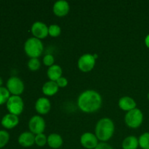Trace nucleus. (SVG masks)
I'll use <instances>...</instances> for the list:
<instances>
[{
    "mask_svg": "<svg viewBox=\"0 0 149 149\" xmlns=\"http://www.w3.org/2000/svg\"><path fill=\"white\" fill-rule=\"evenodd\" d=\"M114 132L115 125L110 118H102L96 124L95 134L100 142L107 143L113 137Z\"/></svg>",
    "mask_w": 149,
    "mask_h": 149,
    "instance_id": "2",
    "label": "nucleus"
},
{
    "mask_svg": "<svg viewBox=\"0 0 149 149\" xmlns=\"http://www.w3.org/2000/svg\"><path fill=\"white\" fill-rule=\"evenodd\" d=\"M118 106L122 110L128 112L130 111L136 109L137 103L132 97H130V96H124L119 100Z\"/></svg>",
    "mask_w": 149,
    "mask_h": 149,
    "instance_id": "14",
    "label": "nucleus"
},
{
    "mask_svg": "<svg viewBox=\"0 0 149 149\" xmlns=\"http://www.w3.org/2000/svg\"><path fill=\"white\" fill-rule=\"evenodd\" d=\"M103 99L98 92L94 90H87L81 93L77 99V105L81 111L91 113L100 109Z\"/></svg>",
    "mask_w": 149,
    "mask_h": 149,
    "instance_id": "1",
    "label": "nucleus"
},
{
    "mask_svg": "<svg viewBox=\"0 0 149 149\" xmlns=\"http://www.w3.org/2000/svg\"><path fill=\"white\" fill-rule=\"evenodd\" d=\"M48 31L51 37H58L61 33V28L57 24H52L49 26Z\"/></svg>",
    "mask_w": 149,
    "mask_h": 149,
    "instance_id": "24",
    "label": "nucleus"
},
{
    "mask_svg": "<svg viewBox=\"0 0 149 149\" xmlns=\"http://www.w3.org/2000/svg\"><path fill=\"white\" fill-rule=\"evenodd\" d=\"M42 90L45 95L53 96L58 93V90H59V87L57 84L56 81L49 80L43 84Z\"/></svg>",
    "mask_w": 149,
    "mask_h": 149,
    "instance_id": "16",
    "label": "nucleus"
},
{
    "mask_svg": "<svg viewBox=\"0 0 149 149\" xmlns=\"http://www.w3.org/2000/svg\"><path fill=\"white\" fill-rule=\"evenodd\" d=\"M57 84L59 87V88H64V87H66L68 84V79H67L65 77H61V78L58 79V80L56 81Z\"/></svg>",
    "mask_w": 149,
    "mask_h": 149,
    "instance_id": "27",
    "label": "nucleus"
},
{
    "mask_svg": "<svg viewBox=\"0 0 149 149\" xmlns=\"http://www.w3.org/2000/svg\"><path fill=\"white\" fill-rule=\"evenodd\" d=\"M93 55H94V57H95V59H97V58H98V55H97V54H93Z\"/></svg>",
    "mask_w": 149,
    "mask_h": 149,
    "instance_id": "31",
    "label": "nucleus"
},
{
    "mask_svg": "<svg viewBox=\"0 0 149 149\" xmlns=\"http://www.w3.org/2000/svg\"><path fill=\"white\" fill-rule=\"evenodd\" d=\"M51 102L47 97H41L36 100L35 103V109L40 115H45L51 110Z\"/></svg>",
    "mask_w": 149,
    "mask_h": 149,
    "instance_id": "11",
    "label": "nucleus"
},
{
    "mask_svg": "<svg viewBox=\"0 0 149 149\" xmlns=\"http://www.w3.org/2000/svg\"><path fill=\"white\" fill-rule=\"evenodd\" d=\"M54 14L58 17H64L70 11V5L65 0H59L55 1L52 7Z\"/></svg>",
    "mask_w": 149,
    "mask_h": 149,
    "instance_id": "12",
    "label": "nucleus"
},
{
    "mask_svg": "<svg viewBox=\"0 0 149 149\" xmlns=\"http://www.w3.org/2000/svg\"><path fill=\"white\" fill-rule=\"evenodd\" d=\"M125 122L129 127L137 129L143 122V113L141 109L136 108L127 112L125 116Z\"/></svg>",
    "mask_w": 149,
    "mask_h": 149,
    "instance_id": "4",
    "label": "nucleus"
},
{
    "mask_svg": "<svg viewBox=\"0 0 149 149\" xmlns=\"http://www.w3.org/2000/svg\"><path fill=\"white\" fill-rule=\"evenodd\" d=\"M44 45L42 41L35 37H30L25 42L24 51L30 58H38L42 54Z\"/></svg>",
    "mask_w": 149,
    "mask_h": 149,
    "instance_id": "3",
    "label": "nucleus"
},
{
    "mask_svg": "<svg viewBox=\"0 0 149 149\" xmlns=\"http://www.w3.org/2000/svg\"><path fill=\"white\" fill-rule=\"evenodd\" d=\"M148 99L149 100V93H148Z\"/></svg>",
    "mask_w": 149,
    "mask_h": 149,
    "instance_id": "32",
    "label": "nucleus"
},
{
    "mask_svg": "<svg viewBox=\"0 0 149 149\" xmlns=\"http://www.w3.org/2000/svg\"><path fill=\"white\" fill-rule=\"evenodd\" d=\"M123 149H138L139 147V141L137 137L130 135L126 137L122 143Z\"/></svg>",
    "mask_w": 149,
    "mask_h": 149,
    "instance_id": "19",
    "label": "nucleus"
},
{
    "mask_svg": "<svg viewBox=\"0 0 149 149\" xmlns=\"http://www.w3.org/2000/svg\"><path fill=\"white\" fill-rule=\"evenodd\" d=\"M95 149H113V147L109 144L108 143H105V142H100L99 143L98 145L97 146Z\"/></svg>",
    "mask_w": 149,
    "mask_h": 149,
    "instance_id": "28",
    "label": "nucleus"
},
{
    "mask_svg": "<svg viewBox=\"0 0 149 149\" xmlns=\"http://www.w3.org/2000/svg\"><path fill=\"white\" fill-rule=\"evenodd\" d=\"M10 141V134L6 130H0V148H3Z\"/></svg>",
    "mask_w": 149,
    "mask_h": 149,
    "instance_id": "25",
    "label": "nucleus"
},
{
    "mask_svg": "<svg viewBox=\"0 0 149 149\" xmlns=\"http://www.w3.org/2000/svg\"><path fill=\"white\" fill-rule=\"evenodd\" d=\"M49 26L46 25L44 22L36 21L32 24L31 28V31L33 37L39 39H43L49 35Z\"/></svg>",
    "mask_w": 149,
    "mask_h": 149,
    "instance_id": "9",
    "label": "nucleus"
},
{
    "mask_svg": "<svg viewBox=\"0 0 149 149\" xmlns=\"http://www.w3.org/2000/svg\"><path fill=\"white\" fill-rule=\"evenodd\" d=\"M35 144L39 147H44L47 144V136L44 133L35 135Z\"/></svg>",
    "mask_w": 149,
    "mask_h": 149,
    "instance_id": "22",
    "label": "nucleus"
},
{
    "mask_svg": "<svg viewBox=\"0 0 149 149\" xmlns=\"http://www.w3.org/2000/svg\"><path fill=\"white\" fill-rule=\"evenodd\" d=\"M145 45L149 49V33L146 36L145 38Z\"/></svg>",
    "mask_w": 149,
    "mask_h": 149,
    "instance_id": "29",
    "label": "nucleus"
},
{
    "mask_svg": "<svg viewBox=\"0 0 149 149\" xmlns=\"http://www.w3.org/2000/svg\"><path fill=\"white\" fill-rule=\"evenodd\" d=\"M6 104L9 113L16 116L22 113L24 109V102L20 96L11 95Z\"/></svg>",
    "mask_w": 149,
    "mask_h": 149,
    "instance_id": "5",
    "label": "nucleus"
},
{
    "mask_svg": "<svg viewBox=\"0 0 149 149\" xmlns=\"http://www.w3.org/2000/svg\"><path fill=\"white\" fill-rule=\"evenodd\" d=\"M54 63H55V58L52 54H47L43 58V63L46 66H48V68L54 65Z\"/></svg>",
    "mask_w": 149,
    "mask_h": 149,
    "instance_id": "26",
    "label": "nucleus"
},
{
    "mask_svg": "<svg viewBox=\"0 0 149 149\" xmlns=\"http://www.w3.org/2000/svg\"><path fill=\"white\" fill-rule=\"evenodd\" d=\"M139 146L142 149H149V132H144L138 138Z\"/></svg>",
    "mask_w": 149,
    "mask_h": 149,
    "instance_id": "20",
    "label": "nucleus"
},
{
    "mask_svg": "<svg viewBox=\"0 0 149 149\" xmlns=\"http://www.w3.org/2000/svg\"><path fill=\"white\" fill-rule=\"evenodd\" d=\"M47 75L51 81H56L61 77H63V69L58 64H54L49 67L47 71Z\"/></svg>",
    "mask_w": 149,
    "mask_h": 149,
    "instance_id": "17",
    "label": "nucleus"
},
{
    "mask_svg": "<svg viewBox=\"0 0 149 149\" xmlns=\"http://www.w3.org/2000/svg\"><path fill=\"white\" fill-rule=\"evenodd\" d=\"M63 144L62 136L58 133H51L47 136V145L53 149L61 148Z\"/></svg>",
    "mask_w": 149,
    "mask_h": 149,
    "instance_id": "18",
    "label": "nucleus"
},
{
    "mask_svg": "<svg viewBox=\"0 0 149 149\" xmlns=\"http://www.w3.org/2000/svg\"><path fill=\"white\" fill-rule=\"evenodd\" d=\"M27 65L31 71H36L40 68L41 62L39 58H30L28 61Z\"/></svg>",
    "mask_w": 149,
    "mask_h": 149,
    "instance_id": "21",
    "label": "nucleus"
},
{
    "mask_svg": "<svg viewBox=\"0 0 149 149\" xmlns=\"http://www.w3.org/2000/svg\"><path fill=\"white\" fill-rule=\"evenodd\" d=\"M2 84H3V80H2V79L0 77V87H1Z\"/></svg>",
    "mask_w": 149,
    "mask_h": 149,
    "instance_id": "30",
    "label": "nucleus"
},
{
    "mask_svg": "<svg viewBox=\"0 0 149 149\" xmlns=\"http://www.w3.org/2000/svg\"><path fill=\"white\" fill-rule=\"evenodd\" d=\"M29 128L30 132L35 135L44 133V131L46 128V122L45 119L40 115L33 116L29 122Z\"/></svg>",
    "mask_w": 149,
    "mask_h": 149,
    "instance_id": "8",
    "label": "nucleus"
},
{
    "mask_svg": "<svg viewBox=\"0 0 149 149\" xmlns=\"http://www.w3.org/2000/svg\"><path fill=\"white\" fill-rule=\"evenodd\" d=\"M18 143L24 148H29L35 143V135L31 132H23L19 135Z\"/></svg>",
    "mask_w": 149,
    "mask_h": 149,
    "instance_id": "13",
    "label": "nucleus"
},
{
    "mask_svg": "<svg viewBox=\"0 0 149 149\" xmlns=\"http://www.w3.org/2000/svg\"><path fill=\"white\" fill-rule=\"evenodd\" d=\"M19 123V118L18 116L12 114V113H7L4 115L1 119V124L4 128L6 129H13Z\"/></svg>",
    "mask_w": 149,
    "mask_h": 149,
    "instance_id": "15",
    "label": "nucleus"
},
{
    "mask_svg": "<svg viewBox=\"0 0 149 149\" xmlns=\"http://www.w3.org/2000/svg\"><path fill=\"white\" fill-rule=\"evenodd\" d=\"M96 63V59L93 54L85 53L79 57L77 62L79 69L84 73L90 72L94 68Z\"/></svg>",
    "mask_w": 149,
    "mask_h": 149,
    "instance_id": "6",
    "label": "nucleus"
},
{
    "mask_svg": "<svg viewBox=\"0 0 149 149\" xmlns=\"http://www.w3.org/2000/svg\"><path fill=\"white\" fill-rule=\"evenodd\" d=\"M80 143L84 148L87 149H95L98 145L99 141L95 134L87 132L81 135Z\"/></svg>",
    "mask_w": 149,
    "mask_h": 149,
    "instance_id": "10",
    "label": "nucleus"
},
{
    "mask_svg": "<svg viewBox=\"0 0 149 149\" xmlns=\"http://www.w3.org/2000/svg\"><path fill=\"white\" fill-rule=\"evenodd\" d=\"M10 97V93L7 87H0V105L7 103Z\"/></svg>",
    "mask_w": 149,
    "mask_h": 149,
    "instance_id": "23",
    "label": "nucleus"
},
{
    "mask_svg": "<svg viewBox=\"0 0 149 149\" xmlns=\"http://www.w3.org/2000/svg\"><path fill=\"white\" fill-rule=\"evenodd\" d=\"M7 89L13 95L20 96L24 91V83L19 77H11L7 81Z\"/></svg>",
    "mask_w": 149,
    "mask_h": 149,
    "instance_id": "7",
    "label": "nucleus"
}]
</instances>
